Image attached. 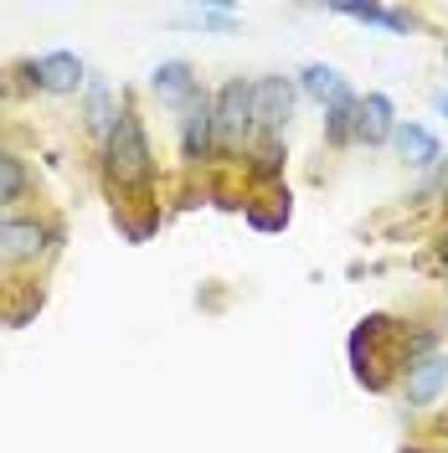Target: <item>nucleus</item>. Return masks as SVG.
I'll list each match as a JSON object with an SVG mask.
<instances>
[{
	"label": "nucleus",
	"instance_id": "20e7f679",
	"mask_svg": "<svg viewBox=\"0 0 448 453\" xmlns=\"http://www.w3.org/2000/svg\"><path fill=\"white\" fill-rule=\"evenodd\" d=\"M258 88V129H268V134H279L283 124L294 119V83L289 78H263Z\"/></svg>",
	"mask_w": 448,
	"mask_h": 453
},
{
	"label": "nucleus",
	"instance_id": "f8f14e48",
	"mask_svg": "<svg viewBox=\"0 0 448 453\" xmlns=\"http://www.w3.org/2000/svg\"><path fill=\"white\" fill-rule=\"evenodd\" d=\"M336 16H351V21H366V27H387V31H413V16L402 11H387V5H330Z\"/></svg>",
	"mask_w": 448,
	"mask_h": 453
},
{
	"label": "nucleus",
	"instance_id": "39448f33",
	"mask_svg": "<svg viewBox=\"0 0 448 453\" xmlns=\"http://www.w3.org/2000/svg\"><path fill=\"white\" fill-rule=\"evenodd\" d=\"M27 73H31V83H42L47 93H67V88L83 83V62H78L73 52H47V57H36Z\"/></svg>",
	"mask_w": 448,
	"mask_h": 453
},
{
	"label": "nucleus",
	"instance_id": "4468645a",
	"mask_svg": "<svg viewBox=\"0 0 448 453\" xmlns=\"http://www.w3.org/2000/svg\"><path fill=\"white\" fill-rule=\"evenodd\" d=\"M21 191H27V170H21L16 155H5V150H0V201H16Z\"/></svg>",
	"mask_w": 448,
	"mask_h": 453
},
{
	"label": "nucleus",
	"instance_id": "7ed1b4c3",
	"mask_svg": "<svg viewBox=\"0 0 448 453\" xmlns=\"http://www.w3.org/2000/svg\"><path fill=\"white\" fill-rule=\"evenodd\" d=\"M448 387V356L444 350H422L418 361H407V402L428 407Z\"/></svg>",
	"mask_w": 448,
	"mask_h": 453
},
{
	"label": "nucleus",
	"instance_id": "ddd939ff",
	"mask_svg": "<svg viewBox=\"0 0 448 453\" xmlns=\"http://www.w3.org/2000/svg\"><path fill=\"white\" fill-rule=\"evenodd\" d=\"M325 134H330V144H345L351 134H356V98L330 104V113H325Z\"/></svg>",
	"mask_w": 448,
	"mask_h": 453
},
{
	"label": "nucleus",
	"instance_id": "6ab92c4d",
	"mask_svg": "<svg viewBox=\"0 0 448 453\" xmlns=\"http://www.w3.org/2000/svg\"><path fill=\"white\" fill-rule=\"evenodd\" d=\"M402 453H418V449H402Z\"/></svg>",
	"mask_w": 448,
	"mask_h": 453
},
{
	"label": "nucleus",
	"instance_id": "9b49d317",
	"mask_svg": "<svg viewBox=\"0 0 448 453\" xmlns=\"http://www.w3.org/2000/svg\"><path fill=\"white\" fill-rule=\"evenodd\" d=\"M150 83H155V93H160L166 104H186V98H197V78H191L186 62H160Z\"/></svg>",
	"mask_w": 448,
	"mask_h": 453
},
{
	"label": "nucleus",
	"instance_id": "a211bd4d",
	"mask_svg": "<svg viewBox=\"0 0 448 453\" xmlns=\"http://www.w3.org/2000/svg\"><path fill=\"white\" fill-rule=\"evenodd\" d=\"M252 170H258L263 180H274V175L283 170V150H279V144H263V150H258V160H252Z\"/></svg>",
	"mask_w": 448,
	"mask_h": 453
},
{
	"label": "nucleus",
	"instance_id": "6e6552de",
	"mask_svg": "<svg viewBox=\"0 0 448 453\" xmlns=\"http://www.w3.org/2000/svg\"><path fill=\"white\" fill-rule=\"evenodd\" d=\"M392 134H397V150H402L407 165L428 170V165L444 160V150H438V140H433V129H422V124H402V129H392Z\"/></svg>",
	"mask_w": 448,
	"mask_h": 453
},
{
	"label": "nucleus",
	"instance_id": "f03ea898",
	"mask_svg": "<svg viewBox=\"0 0 448 453\" xmlns=\"http://www.w3.org/2000/svg\"><path fill=\"white\" fill-rule=\"evenodd\" d=\"M212 124H217V140L222 144H237L258 124V88L243 83V78H232L217 93V104H212Z\"/></svg>",
	"mask_w": 448,
	"mask_h": 453
},
{
	"label": "nucleus",
	"instance_id": "f257e3e1",
	"mask_svg": "<svg viewBox=\"0 0 448 453\" xmlns=\"http://www.w3.org/2000/svg\"><path fill=\"white\" fill-rule=\"evenodd\" d=\"M150 170H155V160H150V140H144L140 113L124 109L109 129V175L119 186H144Z\"/></svg>",
	"mask_w": 448,
	"mask_h": 453
},
{
	"label": "nucleus",
	"instance_id": "423d86ee",
	"mask_svg": "<svg viewBox=\"0 0 448 453\" xmlns=\"http://www.w3.org/2000/svg\"><path fill=\"white\" fill-rule=\"evenodd\" d=\"M212 140H217L212 104H206V98H191V113H186V124H181V150H186V160L201 165V160L212 155Z\"/></svg>",
	"mask_w": 448,
	"mask_h": 453
},
{
	"label": "nucleus",
	"instance_id": "9d476101",
	"mask_svg": "<svg viewBox=\"0 0 448 453\" xmlns=\"http://www.w3.org/2000/svg\"><path fill=\"white\" fill-rule=\"evenodd\" d=\"M299 88H305L309 98H320V104H340V98H351L345 78H340L336 67H325V62H309L305 73H299Z\"/></svg>",
	"mask_w": 448,
	"mask_h": 453
},
{
	"label": "nucleus",
	"instance_id": "0eeeda50",
	"mask_svg": "<svg viewBox=\"0 0 448 453\" xmlns=\"http://www.w3.org/2000/svg\"><path fill=\"white\" fill-rule=\"evenodd\" d=\"M392 98L387 93H366V98H356V140L366 144H382L387 134H392Z\"/></svg>",
	"mask_w": 448,
	"mask_h": 453
},
{
	"label": "nucleus",
	"instance_id": "aec40b11",
	"mask_svg": "<svg viewBox=\"0 0 448 453\" xmlns=\"http://www.w3.org/2000/svg\"><path fill=\"white\" fill-rule=\"evenodd\" d=\"M444 257H448V242H444Z\"/></svg>",
	"mask_w": 448,
	"mask_h": 453
},
{
	"label": "nucleus",
	"instance_id": "dca6fc26",
	"mask_svg": "<svg viewBox=\"0 0 448 453\" xmlns=\"http://www.w3.org/2000/svg\"><path fill=\"white\" fill-rule=\"evenodd\" d=\"M186 21H191V27L227 31V27H232V11H227V5H197V11H186Z\"/></svg>",
	"mask_w": 448,
	"mask_h": 453
},
{
	"label": "nucleus",
	"instance_id": "f3484780",
	"mask_svg": "<svg viewBox=\"0 0 448 453\" xmlns=\"http://www.w3.org/2000/svg\"><path fill=\"white\" fill-rule=\"evenodd\" d=\"M88 113H93V129H113L119 113H109V93H104V83H93V93H88Z\"/></svg>",
	"mask_w": 448,
	"mask_h": 453
},
{
	"label": "nucleus",
	"instance_id": "2eb2a0df",
	"mask_svg": "<svg viewBox=\"0 0 448 453\" xmlns=\"http://www.w3.org/2000/svg\"><path fill=\"white\" fill-rule=\"evenodd\" d=\"M274 206L263 211V206H248V222L258 226V232H279V226H289V196H268Z\"/></svg>",
	"mask_w": 448,
	"mask_h": 453
},
{
	"label": "nucleus",
	"instance_id": "1a4fd4ad",
	"mask_svg": "<svg viewBox=\"0 0 448 453\" xmlns=\"http://www.w3.org/2000/svg\"><path fill=\"white\" fill-rule=\"evenodd\" d=\"M47 248V226L36 222H0V257H36Z\"/></svg>",
	"mask_w": 448,
	"mask_h": 453
}]
</instances>
